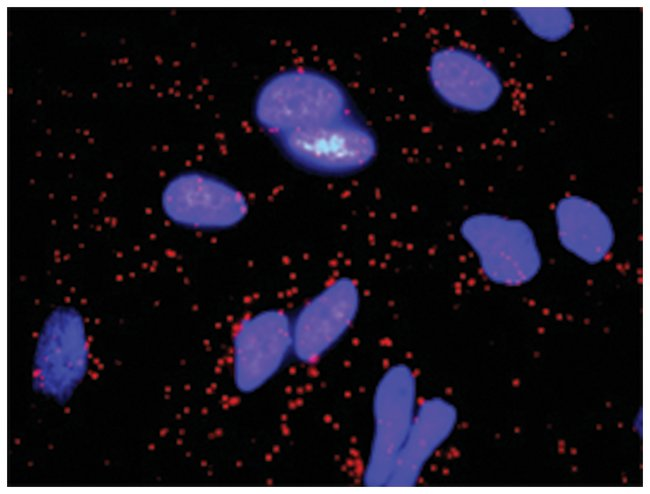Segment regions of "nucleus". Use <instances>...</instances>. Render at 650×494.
I'll return each mask as SVG.
<instances>
[{
	"label": "nucleus",
	"mask_w": 650,
	"mask_h": 494,
	"mask_svg": "<svg viewBox=\"0 0 650 494\" xmlns=\"http://www.w3.org/2000/svg\"><path fill=\"white\" fill-rule=\"evenodd\" d=\"M87 369V348L81 321L75 314L57 312L39 341L33 382L43 395L63 401L82 382Z\"/></svg>",
	"instance_id": "obj_1"
},
{
	"label": "nucleus",
	"mask_w": 650,
	"mask_h": 494,
	"mask_svg": "<svg viewBox=\"0 0 650 494\" xmlns=\"http://www.w3.org/2000/svg\"><path fill=\"white\" fill-rule=\"evenodd\" d=\"M522 17L539 36L558 39L565 35L572 24V17L565 9H525Z\"/></svg>",
	"instance_id": "obj_2"
}]
</instances>
